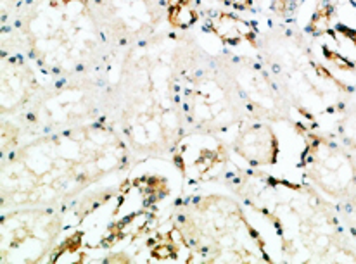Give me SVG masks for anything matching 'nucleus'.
<instances>
[{"label": "nucleus", "instance_id": "obj_1", "mask_svg": "<svg viewBox=\"0 0 356 264\" xmlns=\"http://www.w3.org/2000/svg\"><path fill=\"white\" fill-rule=\"evenodd\" d=\"M306 167L316 185L334 197L346 195L356 185L353 159L323 138H312L306 149Z\"/></svg>", "mask_w": 356, "mask_h": 264}, {"label": "nucleus", "instance_id": "obj_2", "mask_svg": "<svg viewBox=\"0 0 356 264\" xmlns=\"http://www.w3.org/2000/svg\"><path fill=\"white\" fill-rule=\"evenodd\" d=\"M236 151L254 166H272L277 163V138L266 126H252L236 144Z\"/></svg>", "mask_w": 356, "mask_h": 264}, {"label": "nucleus", "instance_id": "obj_3", "mask_svg": "<svg viewBox=\"0 0 356 264\" xmlns=\"http://www.w3.org/2000/svg\"><path fill=\"white\" fill-rule=\"evenodd\" d=\"M213 31L227 44H238L241 40H252L254 30L251 24L232 14H220L213 21Z\"/></svg>", "mask_w": 356, "mask_h": 264}, {"label": "nucleus", "instance_id": "obj_4", "mask_svg": "<svg viewBox=\"0 0 356 264\" xmlns=\"http://www.w3.org/2000/svg\"><path fill=\"white\" fill-rule=\"evenodd\" d=\"M197 14H195L194 7H192L191 0H177L172 3L170 9V21L173 26L177 28H188L191 24L195 23Z\"/></svg>", "mask_w": 356, "mask_h": 264}, {"label": "nucleus", "instance_id": "obj_5", "mask_svg": "<svg viewBox=\"0 0 356 264\" xmlns=\"http://www.w3.org/2000/svg\"><path fill=\"white\" fill-rule=\"evenodd\" d=\"M330 19H332V14H330L329 7H322L318 13L315 14L312 21V31L316 35L325 33L327 30L330 28Z\"/></svg>", "mask_w": 356, "mask_h": 264}, {"label": "nucleus", "instance_id": "obj_6", "mask_svg": "<svg viewBox=\"0 0 356 264\" xmlns=\"http://www.w3.org/2000/svg\"><path fill=\"white\" fill-rule=\"evenodd\" d=\"M343 133H344V137L348 138V142L353 145L355 151H356V116L350 117V119H346V123L343 124Z\"/></svg>", "mask_w": 356, "mask_h": 264}, {"label": "nucleus", "instance_id": "obj_7", "mask_svg": "<svg viewBox=\"0 0 356 264\" xmlns=\"http://www.w3.org/2000/svg\"><path fill=\"white\" fill-rule=\"evenodd\" d=\"M152 254L158 259H170L173 258V249L170 245H161V247H156Z\"/></svg>", "mask_w": 356, "mask_h": 264}, {"label": "nucleus", "instance_id": "obj_8", "mask_svg": "<svg viewBox=\"0 0 356 264\" xmlns=\"http://www.w3.org/2000/svg\"><path fill=\"white\" fill-rule=\"evenodd\" d=\"M223 2L236 7V9H248V7L251 6V0H223Z\"/></svg>", "mask_w": 356, "mask_h": 264}, {"label": "nucleus", "instance_id": "obj_9", "mask_svg": "<svg viewBox=\"0 0 356 264\" xmlns=\"http://www.w3.org/2000/svg\"><path fill=\"white\" fill-rule=\"evenodd\" d=\"M350 211H351V216H350V223H351V228H353V233L356 237V197L353 199V202H351L350 206Z\"/></svg>", "mask_w": 356, "mask_h": 264}]
</instances>
